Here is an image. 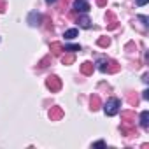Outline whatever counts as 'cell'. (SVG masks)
Masks as SVG:
<instances>
[{"mask_svg":"<svg viewBox=\"0 0 149 149\" xmlns=\"http://www.w3.org/2000/svg\"><path fill=\"white\" fill-rule=\"evenodd\" d=\"M119 107H121V100L119 98H109L104 104V112L107 116H116L119 112Z\"/></svg>","mask_w":149,"mask_h":149,"instance_id":"cell-1","label":"cell"},{"mask_svg":"<svg viewBox=\"0 0 149 149\" xmlns=\"http://www.w3.org/2000/svg\"><path fill=\"white\" fill-rule=\"evenodd\" d=\"M74 9L77 13H88L90 11V4L86 0H74Z\"/></svg>","mask_w":149,"mask_h":149,"instance_id":"cell-2","label":"cell"},{"mask_svg":"<svg viewBox=\"0 0 149 149\" xmlns=\"http://www.w3.org/2000/svg\"><path fill=\"white\" fill-rule=\"evenodd\" d=\"M60 86H61V83H60L58 77H49V79H47V88H51V90H58Z\"/></svg>","mask_w":149,"mask_h":149,"instance_id":"cell-3","label":"cell"},{"mask_svg":"<svg viewBox=\"0 0 149 149\" xmlns=\"http://www.w3.org/2000/svg\"><path fill=\"white\" fill-rule=\"evenodd\" d=\"M140 126L142 128L149 126V111H142V114H140Z\"/></svg>","mask_w":149,"mask_h":149,"instance_id":"cell-4","label":"cell"},{"mask_svg":"<svg viewBox=\"0 0 149 149\" xmlns=\"http://www.w3.org/2000/svg\"><path fill=\"white\" fill-rule=\"evenodd\" d=\"M77 33H79L77 28H70V30H67V32L63 33V37H65L67 40H72V39H76V37H77Z\"/></svg>","mask_w":149,"mask_h":149,"instance_id":"cell-5","label":"cell"},{"mask_svg":"<svg viewBox=\"0 0 149 149\" xmlns=\"http://www.w3.org/2000/svg\"><path fill=\"white\" fill-rule=\"evenodd\" d=\"M77 23H79L81 28H90V26H91V21L88 19V16H81V18L77 19Z\"/></svg>","mask_w":149,"mask_h":149,"instance_id":"cell-6","label":"cell"},{"mask_svg":"<svg viewBox=\"0 0 149 149\" xmlns=\"http://www.w3.org/2000/svg\"><path fill=\"white\" fill-rule=\"evenodd\" d=\"M63 51H70V53H76V51H81V46H79V44H65Z\"/></svg>","mask_w":149,"mask_h":149,"instance_id":"cell-7","label":"cell"},{"mask_svg":"<svg viewBox=\"0 0 149 149\" xmlns=\"http://www.w3.org/2000/svg\"><path fill=\"white\" fill-rule=\"evenodd\" d=\"M81 70H83V74H86V76H88V74H91V72H93V65H91L90 61H86V63H83Z\"/></svg>","mask_w":149,"mask_h":149,"instance_id":"cell-8","label":"cell"},{"mask_svg":"<svg viewBox=\"0 0 149 149\" xmlns=\"http://www.w3.org/2000/svg\"><path fill=\"white\" fill-rule=\"evenodd\" d=\"M49 116H51V118H60V116H61V111H60V109H51V111H49Z\"/></svg>","mask_w":149,"mask_h":149,"instance_id":"cell-9","label":"cell"},{"mask_svg":"<svg viewBox=\"0 0 149 149\" xmlns=\"http://www.w3.org/2000/svg\"><path fill=\"white\" fill-rule=\"evenodd\" d=\"M98 104H100L98 97H93V98H91V105H93V109H95V105H98Z\"/></svg>","mask_w":149,"mask_h":149,"instance_id":"cell-10","label":"cell"},{"mask_svg":"<svg viewBox=\"0 0 149 149\" xmlns=\"http://www.w3.org/2000/svg\"><path fill=\"white\" fill-rule=\"evenodd\" d=\"M105 146V142L104 140H98V142H93V147H104Z\"/></svg>","mask_w":149,"mask_h":149,"instance_id":"cell-11","label":"cell"},{"mask_svg":"<svg viewBox=\"0 0 149 149\" xmlns=\"http://www.w3.org/2000/svg\"><path fill=\"white\" fill-rule=\"evenodd\" d=\"M147 2H149V0H135V4H137V6H140V7H142V6H146Z\"/></svg>","mask_w":149,"mask_h":149,"instance_id":"cell-12","label":"cell"},{"mask_svg":"<svg viewBox=\"0 0 149 149\" xmlns=\"http://www.w3.org/2000/svg\"><path fill=\"white\" fill-rule=\"evenodd\" d=\"M139 19H140V21H142V23L147 26V18H146V16H139Z\"/></svg>","mask_w":149,"mask_h":149,"instance_id":"cell-13","label":"cell"},{"mask_svg":"<svg viewBox=\"0 0 149 149\" xmlns=\"http://www.w3.org/2000/svg\"><path fill=\"white\" fill-rule=\"evenodd\" d=\"M107 44H109V39H102L100 40V46H107Z\"/></svg>","mask_w":149,"mask_h":149,"instance_id":"cell-14","label":"cell"},{"mask_svg":"<svg viewBox=\"0 0 149 149\" xmlns=\"http://www.w3.org/2000/svg\"><path fill=\"white\" fill-rule=\"evenodd\" d=\"M72 60H74V58H72V56H68V58H63V63H70V61H72Z\"/></svg>","mask_w":149,"mask_h":149,"instance_id":"cell-15","label":"cell"},{"mask_svg":"<svg viewBox=\"0 0 149 149\" xmlns=\"http://www.w3.org/2000/svg\"><path fill=\"white\" fill-rule=\"evenodd\" d=\"M105 4V0H98V6H104Z\"/></svg>","mask_w":149,"mask_h":149,"instance_id":"cell-16","label":"cell"},{"mask_svg":"<svg viewBox=\"0 0 149 149\" xmlns=\"http://www.w3.org/2000/svg\"><path fill=\"white\" fill-rule=\"evenodd\" d=\"M46 2H47V4H53V2H56V0H46Z\"/></svg>","mask_w":149,"mask_h":149,"instance_id":"cell-17","label":"cell"}]
</instances>
